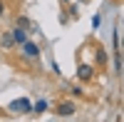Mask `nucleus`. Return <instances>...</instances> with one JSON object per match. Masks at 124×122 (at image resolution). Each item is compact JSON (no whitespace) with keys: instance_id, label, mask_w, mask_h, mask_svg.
Masks as SVG:
<instances>
[{"instance_id":"nucleus-1","label":"nucleus","mask_w":124,"mask_h":122,"mask_svg":"<svg viewBox=\"0 0 124 122\" xmlns=\"http://www.w3.org/2000/svg\"><path fill=\"white\" fill-rule=\"evenodd\" d=\"M10 110H13V112H20V115H27V112H32V105H30L25 97H20V100H15V102L10 105Z\"/></svg>"},{"instance_id":"nucleus-2","label":"nucleus","mask_w":124,"mask_h":122,"mask_svg":"<svg viewBox=\"0 0 124 122\" xmlns=\"http://www.w3.org/2000/svg\"><path fill=\"white\" fill-rule=\"evenodd\" d=\"M92 75H94V67H92V65H79V67H77V77L85 80V82L92 80Z\"/></svg>"},{"instance_id":"nucleus-3","label":"nucleus","mask_w":124,"mask_h":122,"mask_svg":"<svg viewBox=\"0 0 124 122\" xmlns=\"http://www.w3.org/2000/svg\"><path fill=\"white\" fill-rule=\"evenodd\" d=\"M57 115L60 117H72V115H75V105H72V102H60L57 105Z\"/></svg>"},{"instance_id":"nucleus-4","label":"nucleus","mask_w":124,"mask_h":122,"mask_svg":"<svg viewBox=\"0 0 124 122\" xmlns=\"http://www.w3.org/2000/svg\"><path fill=\"white\" fill-rule=\"evenodd\" d=\"M23 55L25 57H37L40 55V47L35 43H27V40H25V43H23Z\"/></svg>"},{"instance_id":"nucleus-5","label":"nucleus","mask_w":124,"mask_h":122,"mask_svg":"<svg viewBox=\"0 0 124 122\" xmlns=\"http://www.w3.org/2000/svg\"><path fill=\"white\" fill-rule=\"evenodd\" d=\"M10 33H13V37H15V43H17V45H23L25 40H27V33H25L23 27H17V25H15V30H10Z\"/></svg>"},{"instance_id":"nucleus-6","label":"nucleus","mask_w":124,"mask_h":122,"mask_svg":"<svg viewBox=\"0 0 124 122\" xmlns=\"http://www.w3.org/2000/svg\"><path fill=\"white\" fill-rule=\"evenodd\" d=\"M94 57H97V65H104V62H107V50L102 47V45H97V50H94Z\"/></svg>"},{"instance_id":"nucleus-7","label":"nucleus","mask_w":124,"mask_h":122,"mask_svg":"<svg viewBox=\"0 0 124 122\" xmlns=\"http://www.w3.org/2000/svg\"><path fill=\"white\" fill-rule=\"evenodd\" d=\"M13 45H15L13 33H5V35H3V47H13Z\"/></svg>"},{"instance_id":"nucleus-8","label":"nucleus","mask_w":124,"mask_h":122,"mask_svg":"<svg viewBox=\"0 0 124 122\" xmlns=\"http://www.w3.org/2000/svg\"><path fill=\"white\" fill-rule=\"evenodd\" d=\"M15 25H17V27H32L27 17H17V23H15Z\"/></svg>"},{"instance_id":"nucleus-9","label":"nucleus","mask_w":124,"mask_h":122,"mask_svg":"<svg viewBox=\"0 0 124 122\" xmlns=\"http://www.w3.org/2000/svg\"><path fill=\"white\" fill-rule=\"evenodd\" d=\"M45 107H47V102H45V100H40V102L35 105V112H45Z\"/></svg>"},{"instance_id":"nucleus-10","label":"nucleus","mask_w":124,"mask_h":122,"mask_svg":"<svg viewBox=\"0 0 124 122\" xmlns=\"http://www.w3.org/2000/svg\"><path fill=\"white\" fill-rule=\"evenodd\" d=\"M99 25H102V15H94V17H92V27H94V30H97Z\"/></svg>"},{"instance_id":"nucleus-11","label":"nucleus","mask_w":124,"mask_h":122,"mask_svg":"<svg viewBox=\"0 0 124 122\" xmlns=\"http://www.w3.org/2000/svg\"><path fill=\"white\" fill-rule=\"evenodd\" d=\"M3 13H5V3L0 0V17H3Z\"/></svg>"},{"instance_id":"nucleus-12","label":"nucleus","mask_w":124,"mask_h":122,"mask_svg":"<svg viewBox=\"0 0 124 122\" xmlns=\"http://www.w3.org/2000/svg\"><path fill=\"white\" fill-rule=\"evenodd\" d=\"M82 3H89V0H82Z\"/></svg>"},{"instance_id":"nucleus-13","label":"nucleus","mask_w":124,"mask_h":122,"mask_svg":"<svg viewBox=\"0 0 124 122\" xmlns=\"http://www.w3.org/2000/svg\"><path fill=\"white\" fill-rule=\"evenodd\" d=\"M62 3H67V0H62Z\"/></svg>"}]
</instances>
